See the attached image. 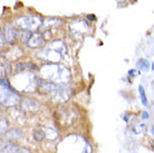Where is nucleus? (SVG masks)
Wrapping results in <instances>:
<instances>
[{"instance_id":"9b49d317","label":"nucleus","mask_w":154,"mask_h":153,"mask_svg":"<svg viewBox=\"0 0 154 153\" xmlns=\"http://www.w3.org/2000/svg\"><path fill=\"white\" fill-rule=\"evenodd\" d=\"M31 36H32V34H31V31L29 30H26V29H19V30H17V38L19 39V40H21L23 42H27L30 40Z\"/></svg>"},{"instance_id":"4be33fe9","label":"nucleus","mask_w":154,"mask_h":153,"mask_svg":"<svg viewBox=\"0 0 154 153\" xmlns=\"http://www.w3.org/2000/svg\"><path fill=\"white\" fill-rule=\"evenodd\" d=\"M87 18H89V20H95V16L88 15V16H87Z\"/></svg>"},{"instance_id":"20e7f679","label":"nucleus","mask_w":154,"mask_h":153,"mask_svg":"<svg viewBox=\"0 0 154 153\" xmlns=\"http://www.w3.org/2000/svg\"><path fill=\"white\" fill-rule=\"evenodd\" d=\"M20 97L12 87L1 86V105L6 107L15 106L19 103Z\"/></svg>"},{"instance_id":"6e6552de","label":"nucleus","mask_w":154,"mask_h":153,"mask_svg":"<svg viewBox=\"0 0 154 153\" xmlns=\"http://www.w3.org/2000/svg\"><path fill=\"white\" fill-rule=\"evenodd\" d=\"M2 136H5V139L8 141H15V140H19L23 138V132L18 129H10Z\"/></svg>"},{"instance_id":"7ed1b4c3","label":"nucleus","mask_w":154,"mask_h":153,"mask_svg":"<svg viewBox=\"0 0 154 153\" xmlns=\"http://www.w3.org/2000/svg\"><path fill=\"white\" fill-rule=\"evenodd\" d=\"M65 53V45L64 42L60 40H56L53 44H50L49 47H47L46 49L42 50V53L40 55H46L45 57H42V59H46L49 63H51V56H55L56 61H60L63 58V55Z\"/></svg>"},{"instance_id":"9d476101","label":"nucleus","mask_w":154,"mask_h":153,"mask_svg":"<svg viewBox=\"0 0 154 153\" xmlns=\"http://www.w3.org/2000/svg\"><path fill=\"white\" fill-rule=\"evenodd\" d=\"M20 146H18L17 144L12 143V142H6L2 143L1 145V153H17L19 150Z\"/></svg>"},{"instance_id":"a211bd4d","label":"nucleus","mask_w":154,"mask_h":153,"mask_svg":"<svg viewBox=\"0 0 154 153\" xmlns=\"http://www.w3.org/2000/svg\"><path fill=\"white\" fill-rule=\"evenodd\" d=\"M0 36H1V46H4L5 42H6V36H5V33H4V29H1V31H0Z\"/></svg>"},{"instance_id":"4468645a","label":"nucleus","mask_w":154,"mask_h":153,"mask_svg":"<svg viewBox=\"0 0 154 153\" xmlns=\"http://www.w3.org/2000/svg\"><path fill=\"white\" fill-rule=\"evenodd\" d=\"M137 67H139L140 70L147 72V70L150 69V63H149V61L142 58V59H140V61H137Z\"/></svg>"},{"instance_id":"f3484780","label":"nucleus","mask_w":154,"mask_h":153,"mask_svg":"<svg viewBox=\"0 0 154 153\" xmlns=\"http://www.w3.org/2000/svg\"><path fill=\"white\" fill-rule=\"evenodd\" d=\"M7 125H8V123H7V120L6 119H1V131H0V133H1V135H4L6 132H7Z\"/></svg>"},{"instance_id":"ddd939ff","label":"nucleus","mask_w":154,"mask_h":153,"mask_svg":"<svg viewBox=\"0 0 154 153\" xmlns=\"http://www.w3.org/2000/svg\"><path fill=\"white\" fill-rule=\"evenodd\" d=\"M46 132H45V130L44 129H36L34 132H32V138L35 139L37 142H42L44 139L46 138Z\"/></svg>"},{"instance_id":"0eeeda50","label":"nucleus","mask_w":154,"mask_h":153,"mask_svg":"<svg viewBox=\"0 0 154 153\" xmlns=\"http://www.w3.org/2000/svg\"><path fill=\"white\" fill-rule=\"evenodd\" d=\"M46 39L44 37V35L42 34H32L30 40L28 42V46L31 48H40L45 45Z\"/></svg>"},{"instance_id":"f03ea898","label":"nucleus","mask_w":154,"mask_h":153,"mask_svg":"<svg viewBox=\"0 0 154 153\" xmlns=\"http://www.w3.org/2000/svg\"><path fill=\"white\" fill-rule=\"evenodd\" d=\"M44 20L39 16H23L16 20V25L19 27L20 29H26V30H36L39 27L42 26Z\"/></svg>"},{"instance_id":"39448f33","label":"nucleus","mask_w":154,"mask_h":153,"mask_svg":"<svg viewBox=\"0 0 154 153\" xmlns=\"http://www.w3.org/2000/svg\"><path fill=\"white\" fill-rule=\"evenodd\" d=\"M50 95H51V98L56 102H65V101H67V98H69L70 91L65 85L58 84V87Z\"/></svg>"},{"instance_id":"dca6fc26","label":"nucleus","mask_w":154,"mask_h":153,"mask_svg":"<svg viewBox=\"0 0 154 153\" xmlns=\"http://www.w3.org/2000/svg\"><path fill=\"white\" fill-rule=\"evenodd\" d=\"M58 23H59V20L54 19V18H49V19L44 20V23H42V26L46 27L47 29H48V28H50V27L53 26V25H57Z\"/></svg>"},{"instance_id":"aec40b11","label":"nucleus","mask_w":154,"mask_h":153,"mask_svg":"<svg viewBox=\"0 0 154 153\" xmlns=\"http://www.w3.org/2000/svg\"><path fill=\"white\" fill-rule=\"evenodd\" d=\"M150 117V115H149V113H147L146 111H143L142 112V119L143 120H147Z\"/></svg>"},{"instance_id":"412c9836","label":"nucleus","mask_w":154,"mask_h":153,"mask_svg":"<svg viewBox=\"0 0 154 153\" xmlns=\"http://www.w3.org/2000/svg\"><path fill=\"white\" fill-rule=\"evenodd\" d=\"M127 75H128V76H132V77H133L135 75V70H134V69H131V70H128Z\"/></svg>"},{"instance_id":"f257e3e1","label":"nucleus","mask_w":154,"mask_h":153,"mask_svg":"<svg viewBox=\"0 0 154 153\" xmlns=\"http://www.w3.org/2000/svg\"><path fill=\"white\" fill-rule=\"evenodd\" d=\"M42 75L47 80H51L53 83H67L70 80V74L68 69L64 66L56 63H48L44 65L40 69Z\"/></svg>"},{"instance_id":"2eb2a0df","label":"nucleus","mask_w":154,"mask_h":153,"mask_svg":"<svg viewBox=\"0 0 154 153\" xmlns=\"http://www.w3.org/2000/svg\"><path fill=\"white\" fill-rule=\"evenodd\" d=\"M139 93H140V96H141V101H142V104L144 105V106H146V105H147L146 94H145L144 87H143L142 85H140V86H139Z\"/></svg>"},{"instance_id":"1a4fd4ad","label":"nucleus","mask_w":154,"mask_h":153,"mask_svg":"<svg viewBox=\"0 0 154 153\" xmlns=\"http://www.w3.org/2000/svg\"><path fill=\"white\" fill-rule=\"evenodd\" d=\"M4 29V33H5V36H6V39H7L8 42H12L17 38V30H16L15 28H12L11 26H7L2 28Z\"/></svg>"},{"instance_id":"5701e85b","label":"nucleus","mask_w":154,"mask_h":153,"mask_svg":"<svg viewBox=\"0 0 154 153\" xmlns=\"http://www.w3.org/2000/svg\"><path fill=\"white\" fill-rule=\"evenodd\" d=\"M151 132H152V134H153V135H154V126L151 127Z\"/></svg>"},{"instance_id":"6ab92c4d","label":"nucleus","mask_w":154,"mask_h":153,"mask_svg":"<svg viewBox=\"0 0 154 153\" xmlns=\"http://www.w3.org/2000/svg\"><path fill=\"white\" fill-rule=\"evenodd\" d=\"M17 153H30V151L28 149H26V148H19V150H18Z\"/></svg>"},{"instance_id":"423d86ee","label":"nucleus","mask_w":154,"mask_h":153,"mask_svg":"<svg viewBox=\"0 0 154 153\" xmlns=\"http://www.w3.org/2000/svg\"><path fill=\"white\" fill-rule=\"evenodd\" d=\"M39 103L34 98H25V100L21 102V107H23V111H27V112H34L38 111L39 110Z\"/></svg>"},{"instance_id":"f8f14e48","label":"nucleus","mask_w":154,"mask_h":153,"mask_svg":"<svg viewBox=\"0 0 154 153\" xmlns=\"http://www.w3.org/2000/svg\"><path fill=\"white\" fill-rule=\"evenodd\" d=\"M38 67L34 64H28V63H19L16 65V70L17 72H26V70H37Z\"/></svg>"}]
</instances>
